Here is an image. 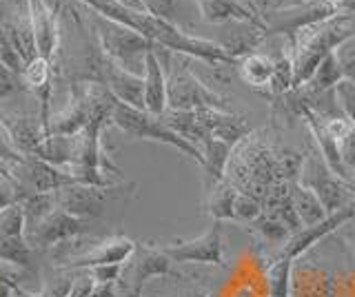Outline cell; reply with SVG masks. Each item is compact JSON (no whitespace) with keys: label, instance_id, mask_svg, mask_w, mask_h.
<instances>
[{"label":"cell","instance_id":"cell-11","mask_svg":"<svg viewBox=\"0 0 355 297\" xmlns=\"http://www.w3.org/2000/svg\"><path fill=\"white\" fill-rule=\"evenodd\" d=\"M0 131L7 147L22 158H33L42 140L49 136L47 125L42 123L40 114L18 111V109H3L0 111Z\"/></svg>","mask_w":355,"mask_h":297},{"label":"cell","instance_id":"cell-24","mask_svg":"<svg viewBox=\"0 0 355 297\" xmlns=\"http://www.w3.org/2000/svg\"><path fill=\"white\" fill-rule=\"evenodd\" d=\"M344 80V73L340 67V60L336 56V51L327 56L324 60L320 62V67L313 71V75L302 84V89L311 96H324L331 93L336 87Z\"/></svg>","mask_w":355,"mask_h":297},{"label":"cell","instance_id":"cell-46","mask_svg":"<svg viewBox=\"0 0 355 297\" xmlns=\"http://www.w3.org/2000/svg\"><path fill=\"white\" fill-rule=\"evenodd\" d=\"M47 297H58V295H47Z\"/></svg>","mask_w":355,"mask_h":297},{"label":"cell","instance_id":"cell-47","mask_svg":"<svg viewBox=\"0 0 355 297\" xmlns=\"http://www.w3.org/2000/svg\"><path fill=\"white\" fill-rule=\"evenodd\" d=\"M0 162H3V158H0Z\"/></svg>","mask_w":355,"mask_h":297},{"label":"cell","instance_id":"cell-7","mask_svg":"<svg viewBox=\"0 0 355 297\" xmlns=\"http://www.w3.org/2000/svg\"><path fill=\"white\" fill-rule=\"evenodd\" d=\"M153 278H180L173 271V260L151 242H138L133 255L122 264V278L118 282V297H142V289Z\"/></svg>","mask_w":355,"mask_h":297},{"label":"cell","instance_id":"cell-33","mask_svg":"<svg viewBox=\"0 0 355 297\" xmlns=\"http://www.w3.org/2000/svg\"><path fill=\"white\" fill-rule=\"evenodd\" d=\"M0 62L5 64V67H9L11 71H16L22 75V69H25V62H22L20 53L16 51L14 42L9 40L7 31L0 27Z\"/></svg>","mask_w":355,"mask_h":297},{"label":"cell","instance_id":"cell-36","mask_svg":"<svg viewBox=\"0 0 355 297\" xmlns=\"http://www.w3.org/2000/svg\"><path fill=\"white\" fill-rule=\"evenodd\" d=\"M142 3H144V9H147L149 14L178 25L175 14H178V7H180V0H142Z\"/></svg>","mask_w":355,"mask_h":297},{"label":"cell","instance_id":"cell-18","mask_svg":"<svg viewBox=\"0 0 355 297\" xmlns=\"http://www.w3.org/2000/svg\"><path fill=\"white\" fill-rule=\"evenodd\" d=\"M29 18L36 34L38 56L47 58L51 64H55L60 51V23L55 9L49 7L47 0H27Z\"/></svg>","mask_w":355,"mask_h":297},{"label":"cell","instance_id":"cell-12","mask_svg":"<svg viewBox=\"0 0 355 297\" xmlns=\"http://www.w3.org/2000/svg\"><path fill=\"white\" fill-rule=\"evenodd\" d=\"M89 233V219L76 217L71 213L62 211V208H53V211L42 217L38 224L25 228V240L33 253L51 251L55 246L64 244V242L78 240Z\"/></svg>","mask_w":355,"mask_h":297},{"label":"cell","instance_id":"cell-37","mask_svg":"<svg viewBox=\"0 0 355 297\" xmlns=\"http://www.w3.org/2000/svg\"><path fill=\"white\" fill-rule=\"evenodd\" d=\"M98 284H118L122 278V264H105V267L87 269Z\"/></svg>","mask_w":355,"mask_h":297},{"label":"cell","instance_id":"cell-19","mask_svg":"<svg viewBox=\"0 0 355 297\" xmlns=\"http://www.w3.org/2000/svg\"><path fill=\"white\" fill-rule=\"evenodd\" d=\"M198 120L216 140L227 142L229 147H236L251 134V125L247 116L238 111H220V109H198Z\"/></svg>","mask_w":355,"mask_h":297},{"label":"cell","instance_id":"cell-30","mask_svg":"<svg viewBox=\"0 0 355 297\" xmlns=\"http://www.w3.org/2000/svg\"><path fill=\"white\" fill-rule=\"evenodd\" d=\"M273 80H271V91H269V100L275 96H282L286 91L293 89V64L291 58L286 56L284 47L273 56Z\"/></svg>","mask_w":355,"mask_h":297},{"label":"cell","instance_id":"cell-16","mask_svg":"<svg viewBox=\"0 0 355 297\" xmlns=\"http://www.w3.org/2000/svg\"><path fill=\"white\" fill-rule=\"evenodd\" d=\"M355 217V200L351 204H347L344 208H340V211L336 213H329L322 222L313 224V226H302L297 231V233H293L291 237L286 240V244L280 246V251H277L275 258H284V260H297L300 255H304V253L315 246L320 240L329 237L331 233H336V231L340 226H344L347 222H351V219Z\"/></svg>","mask_w":355,"mask_h":297},{"label":"cell","instance_id":"cell-22","mask_svg":"<svg viewBox=\"0 0 355 297\" xmlns=\"http://www.w3.org/2000/svg\"><path fill=\"white\" fill-rule=\"evenodd\" d=\"M144 109L153 116H164L169 109L166 102V71L155 49L149 51L144 62Z\"/></svg>","mask_w":355,"mask_h":297},{"label":"cell","instance_id":"cell-31","mask_svg":"<svg viewBox=\"0 0 355 297\" xmlns=\"http://www.w3.org/2000/svg\"><path fill=\"white\" fill-rule=\"evenodd\" d=\"M262 213H264L262 200L247 193H238L236 204H233V222H238L242 226H251Z\"/></svg>","mask_w":355,"mask_h":297},{"label":"cell","instance_id":"cell-21","mask_svg":"<svg viewBox=\"0 0 355 297\" xmlns=\"http://www.w3.org/2000/svg\"><path fill=\"white\" fill-rule=\"evenodd\" d=\"M103 84L111 91V96H114L118 102L147 111V109H144V75H136V73L118 67L116 62L107 60L105 73H103Z\"/></svg>","mask_w":355,"mask_h":297},{"label":"cell","instance_id":"cell-9","mask_svg":"<svg viewBox=\"0 0 355 297\" xmlns=\"http://www.w3.org/2000/svg\"><path fill=\"white\" fill-rule=\"evenodd\" d=\"M300 184H304L306 189L313 191L320 202L324 204L327 213H336L347 204L355 200V195L351 191L353 182L342 180L340 175H336L324 158L320 156V151H306L304 164H302V173H300Z\"/></svg>","mask_w":355,"mask_h":297},{"label":"cell","instance_id":"cell-20","mask_svg":"<svg viewBox=\"0 0 355 297\" xmlns=\"http://www.w3.org/2000/svg\"><path fill=\"white\" fill-rule=\"evenodd\" d=\"M200 18L209 25H227V23H251L266 31L264 18L251 12L249 5L242 0H193Z\"/></svg>","mask_w":355,"mask_h":297},{"label":"cell","instance_id":"cell-26","mask_svg":"<svg viewBox=\"0 0 355 297\" xmlns=\"http://www.w3.org/2000/svg\"><path fill=\"white\" fill-rule=\"evenodd\" d=\"M291 200L302 226H313L329 215L324 204L320 202V197L311 189H306L304 184H300V180L291 184Z\"/></svg>","mask_w":355,"mask_h":297},{"label":"cell","instance_id":"cell-29","mask_svg":"<svg viewBox=\"0 0 355 297\" xmlns=\"http://www.w3.org/2000/svg\"><path fill=\"white\" fill-rule=\"evenodd\" d=\"M251 231L255 235H260L264 242H269V244H277V246H284L286 240L293 235L286 224H282L280 219L269 215V213H262L258 219H255V222L251 224Z\"/></svg>","mask_w":355,"mask_h":297},{"label":"cell","instance_id":"cell-27","mask_svg":"<svg viewBox=\"0 0 355 297\" xmlns=\"http://www.w3.org/2000/svg\"><path fill=\"white\" fill-rule=\"evenodd\" d=\"M293 262L295 260H284L275 258L269 269H266V291L269 297H291L293 293Z\"/></svg>","mask_w":355,"mask_h":297},{"label":"cell","instance_id":"cell-28","mask_svg":"<svg viewBox=\"0 0 355 297\" xmlns=\"http://www.w3.org/2000/svg\"><path fill=\"white\" fill-rule=\"evenodd\" d=\"M18 204L22 208V215H25V228L38 224L42 217H47L53 211V208H58V202H55V193L25 195Z\"/></svg>","mask_w":355,"mask_h":297},{"label":"cell","instance_id":"cell-8","mask_svg":"<svg viewBox=\"0 0 355 297\" xmlns=\"http://www.w3.org/2000/svg\"><path fill=\"white\" fill-rule=\"evenodd\" d=\"M136 191V182L122 186H89V184H69L55 191L58 208L83 219H98L107 213L109 204L129 200Z\"/></svg>","mask_w":355,"mask_h":297},{"label":"cell","instance_id":"cell-38","mask_svg":"<svg viewBox=\"0 0 355 297\" xmlns=\"http://www.w3.org/2000/svg\"><path fill=\"white\" fill-rule=\"evenodd\" d=\"M96 280L92 278V273L89 271H83L78 278H73L71 280V286H69V295L67 297H89L94 293V289H96Z\"/></svg>","mask_w":355,"mask_h":297},{"label":"cell","instance_id":"cell-1","mask_svg":"<svg viewBox=\"0 0 355 297\" xmlns=\"http://www.w3.org/2000/svg\"><path fill=\"white\" fill-rule=\"evenodd\" d=\"M351 38H355V12H340L291 36H284V51L293 64V84L302 87L320 67V62Z\"/></svg>","mask_w":355,"mask_h":297},{"label":"cell","instance_id":"cell-35","mask_svg":"<svg viewBox=\"0 0 355 297\" xmlns=\"http://www.w3.org/2000/svg\"><path fill=\"white\" fill-rule=\"evenodd\" d=\"M336 56L340 60V67H342L344 78L351 80L355 84V38L342 42V45L336 49Z\"/></svg>","mask_w":355,"mask_h":297},{"label":"cell","instance_id":"cell-4","mask_svg":"<svg viewBox=\"0 0 355 297\" xmlns=\"http://www.w3.org/2000/svg\"><path fill=\"white\" fill-rule=\"evenodd\" d=\"M89 25L94 29V36L100 49H103V53L111 62H116L118 67L136 75H144V62H147L149 51L155 49L153 42L140 36L138 31L98 16L96 12H92Z\"/></svg>","mask_w":355,"mask_h":297},{"label":"cell","instance_id":"cell-14","mask_svg":"<svg viewBox=\"0 0 355 297\" xmlns=\"http://www.w3.org/2000/svg\"><path fill=\"white\" fill-rule=\"evenodd\" d=\"M0 260L18 269H31L33 251L25 240V215L20 204L0 213Z\"/></svg>","mask_w":355,"mask_h":297},{"label":"cell","instance_id":"cell-40","mask_svg":"<svg viewBox=\"0 0 355 297\" xmlns=\"http://www.w3.org/2000/svg\"><path fill=\"white\" fill-rule=\"evenodd\" d=\"M340 156H342V162L347 171H355V129L351 134L340 142Z\"/></svg>","mask_w":355,"mask_h":297},{"label":"cell","instance_id":"cell-5","mask_svg":"<svg viewBox=\"0 0 355 297\" xmlns=\"http://www.w3.org/2000/svg\"><path fill=\"white\" fill-rule=\"evenodd\" d=\"M111 125L120 129L129 140H149V142H160V145H169L180 151L182 156H189L193 162H198L200 167H205L202 151L193 147L189 140L180 138L175 131H171L162 123L160 116H153L149 111H142V109H133L129 105L116 102Z\"/></svg>","mask_w":355,"mask_h":297},{"label":"cell","instance_id":"cell-13","mask_svg":"<svg viewBox=\"0 0 355 297\" xmlns=\"http://www.w3.org/2000/svg\"><path fill=\"white\" fill-rule=\"evenodd\" d=\"M173 264H205V267H225V244H222V222L211 219L205 235L193 240H175L162 246Z\"/></svg>","mask_w":355,"mask_h":297},{"label":"cell","instance_id":"cell-3","mask_svg":"<svg viewBox=\"0 0 355 297\" xmlns=\"http://www.w3.org/2000/svg\"><path fill=\"white\" fill-rule=\"evenodd\" d=\"M155 53L166 71V102L173 111H198V109H220L233 111L229 98L200 78L191 67V58L182 53H171L162 47H155Z\"/></svg>","mask_w":355,"mask_h":297},{"label":"cell","instance_id":"cell-39","mask_svg":"<svg viewBox=\"0 0 355 297\" xmlns=\"http://www.w3.org/2000/svg\"><path fill=\"white\" fill-rule=\"evenodd\" d=\"M20 202V195L16 191V186L11 184L3 173H0V213L5 211V208L14 206Z\"/></svg>","mask_w":355,"mask_h":297},{"label":"cell","instance_id":"cell-34","mask_svg":"<svg viewBox=\"0 0 355 297\" xmlns=\"http://www.w3.org/2000/svg\"><path fill=\"white\" fill-rule=\"evenodd\" d=\"M25 91V84H22V75L11 71L9 67H5L0 62V100H9L16 93Z\"/></svg>","mask_w":355,"mask_h":297},{"label":"cell","instance_id":"cell-25","mask_svg":"<svg viewBox=\"0 0 355 297\" xmlns=\"http://www.w3.org/2000/svg\"><path fill=\"white\" fill-rule=\"evenodd\" d=\"M238 189L227 178L214 184L207 193V213L218 222H233V204H236Z\"/></svg>","mask_w":355,"mask_h":297},{"label":"cell","instance_id":"cell-2","mask_svg":"<svg viewBox=\"0 0 355 297\" xmlns=\"http://www.w3.org/2000/svg\"><path fill=\"white\" fill-rule=\"evenodd\" d=\"M277 153H280V145L269 140L266 129L251 131L240 145L233 147L225 178L240 193L253 195L264 202L273 186L282 182Z\"/></svg>","mask_w":355,"mask_h":297},{"label":"cell","instance_id":"cell-41","mask_svg":"<svg viewBox=\"0 0 355 297\" xmlns=\"http://www.w3.org/2000/svg\"><path fill=\"white\" fill-rule=\"evenodd\" d=\"M0 158H3V160H7V158H20V156H16V153L7 147V142L3 138V131H0Z\"/></svg>","mask_w":355,"mask_h":297},{"label":"cell","instance_id":"cell-10","mask_svg":"<svg viewBox=\"0 0 355 297\" xmlns=\"http://www.w3.org/2000/svg\"><path fill=\"white\" fill-rule=\"evenodd\" d=\"M344 12V9L331 7L324 0H297V3H286L282 7L271 9L264 16L266 23V38L271 36H291L295 31L309 25H315L320 20H327Z\"/></svg>","mask_w":355,"mask_h":297},{"label":"cell","instance_id":"cell-15","mask_svg":"<svg viewBox=\"0 0 355 297\" xmlns=\"http://www.w3.org/2000/svg\"><path fill=\"white\" fill-rule=\"evenodd\" d=\"M138 242L125 235H114V237H96L92 246L80 251L71 260H67L62 267L67 271H87L94 267H105V264H125L133 251H136Z\"/></svg>","mask_w":355,"mask_h":297},{"label":"cell","instance_id":"cell-42","mask_svg":"<svg viewBox=\"0 0 355 297\" xmlns=\"http://www.w3.org/2000/svg\"><path fill=\"white\" fill-rule=\"evenodd\" d=\"M180 297H209L202 289H198V286H187L184 291H180Z\"/></svg>","mask_w":355,"mask_h":297},{"label":"cell","instance_id":"cell-17","mask_svg":"<svg viewBox=\"0 0 355 297\" xmlns=\"http://www.w3.org/2000/svg\"><path fill=\"white\" fill-rule=\"evenodd\" d=\"M89 123H92V105L87 96V82H71L69 100L49 118V134L76 136L85 131Z\"/></svg>","mask_w":355,"mask_h":297},{"label":"cell","instance_id":"cell-43","mask_svg":"<svg viewBox=\"0 0 355 297\" xmlns=\"http://www.w3.org/2000/svg\"><path fill=\"white\" fill-rule=\"evenodd\" d=\"M118 3L127 5V7H133V9H140V12H147V9H144V3H142V0H118Z\"/></svg>","mask_w":355,"mask_h":297},{"label":"cell","instance_id":"cell-6","mask_svg":"<svg viewBox=\"0 0 355 297\" xmlns=\"http://www.w3.org/2000/svg\"><path fill=\"white\" fill-rule=\"evenodd\" d=\"M0 173L16 186L20 200L33 193H55L76 184L64 169L53 167L40 158H7L0 162Z\"/></svg>","mask_w":355,"mask_h":297},{"label":"cell","instance_id":"cell-45","mask_svg":"<svg viewBox=\"0 0 355 297\" xmlns=\"http://www.w3.org/2000/svg\"><path fill=\"white\" fill-rule=\"evenodd\" d=\"M286 3H288V0H282V5H286ZM282 5H280V7H282Z\"/></svg>","mask_w":355,"mask_h":297},{"label":"cell","instance_id":"cell-44","mask_svg":"<svg viewBox=\"0 0 355 297\" xmlns=\"http://www.w3.org/2000/svg\"><path fill=\"white\" fill-rule=\"evenodd\" d=\"M324 3H329L331 7H338V9H344V5L349 3V0H324Z\"/></svg>","mask_w":355,"mask_h":297},{"label":"cell","instance_id":"cell-23","mask_svg":"<svg viewBox=\"0 0 355 297\" xmlns=\"http://www.w3.org/2000/svg\"><path fill=\"white\" fill-rule=\"evenodd\" d=\"M273 56H266L262 51H251L238 60V75L247 82L251 89L269 98L271 80H273Z\"/></svg>","mask_w":355,"mask_h":297},{"label":"cell","instance_id":"cell-32","mask_svg":"<svg viewBox=\"0 0 355 297\" xmlns=\"http://www.w3.org/2000/svg\"><path fill=\"white\" fill-rule=\"evenodd\" d=\"M333 93H336L340 111L347 116V120L355 127V84L344 78L336 89H333Z\"/></svg>","mask_w":355,"mask_h":297},{"label":"cell","instance_id":"cell-48","mask_svg":"<svg viewBox=\"0 0 355 297\" xmlns=\"http://www.w3.org/2000/svg\"><path fill=\"white\" fill-rule=\"evenodd\" d=\"M116 297H118V295H116Z\"/></svg>","mask_w":355,"mask_h":297}]
</instances>
